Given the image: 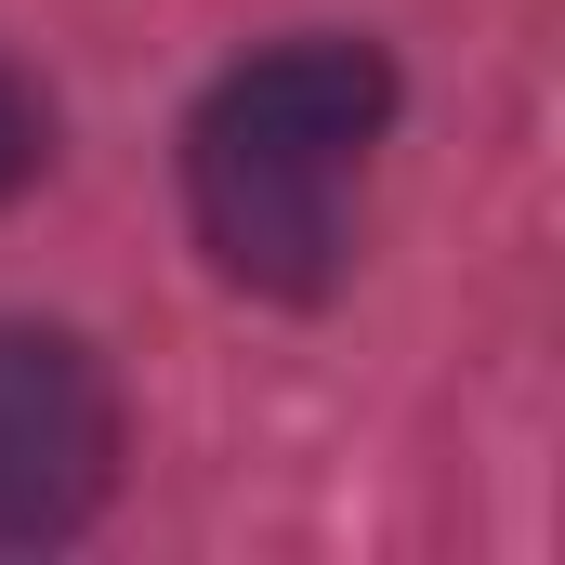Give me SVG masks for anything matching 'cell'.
<instances>
[{
    "instance_id": "cell-1",
    "label": "cell",
    "mask_w": 565,
    "mask_h": 565,
    "mask_svg": "<svg viewBox=\"0 0 565 565\" xmlns=\"http://www.w3.org/2000/svg\"><path fill=\"white\" fill-rule=\"evenodd\" d=\"M382 132H395V53L382 40L316 26V40H277V53H237L184 119L198 250L264 302H329L342 264H355Z\"/></svg>"
},
{
    "instance_id": "cell-2",
    "label": "cell",
    "mask_w": 565,
    "mask_h": 565,
    "mask_svg": "<svg viewBox=\"0 0 565 565\" xmlns=\"http://www.w3.org/2000/svg\"><path fill=\"white\" fill-rule=\"evenodd\" d=\"M119 487V382L79 329L0 316V553H53Z\"/></svg>"
},
{
    "instance_id": "cell-3",
    "label": "cell",
    "mask_w": 565,
    "mask_h": 565,
    "mask_svg": "<svg viewBox=\"0 0 565 565\" xmlns=\"http://www.w3.org/2000/svg\"><path fill=\"white\" fill-rule=\"evenodd\" d=\"M40 158H53V106H40V79H26V66H0V211L40 184Z\"/></svg>"
}]
</instances>
